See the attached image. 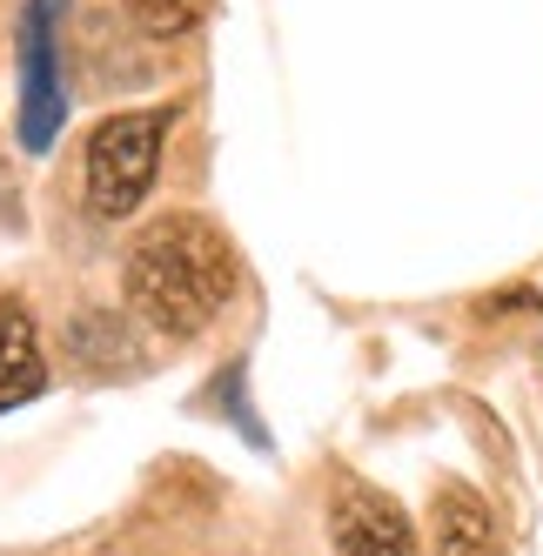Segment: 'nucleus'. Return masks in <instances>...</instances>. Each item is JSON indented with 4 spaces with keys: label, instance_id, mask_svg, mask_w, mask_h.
I'll use <instances>...</instances> for the list:
<instances>
[{
    "label": "nucleus",
    "instance_id": "obj_1",
    "mask_svg": "<svg viewBox=\"0 0 543 556\" xmlns=\"http://www.w3.org/2000/svg\"><path fill=\"white\" fill-rule=\"evenodd\" d=\"M236 282H242V262L228 249V235L202 215H168V222L141 228L128 242V262H122L128 308L148 329L181 336V342L202 336L228 308Z\"/></svg>",
    "mask_w": 543,
    "mask_h": 556
},
{
    "label": "nucleus",
    "instance_id": "obj_2",
    "mask_svg": "<svg viewBox=\"0 0 543 556\" xmlns=\"http://www.w3.org/2000/svg\"><path fill=\"white\" fill-rule=\"evenodd\" d=\"M175 128V108H128L108 114V122L88 135V208L101 222H128L154 175H162V148Z\"/></svg>",
    "mask_w": 543,
    "mask_h": 556
},
{
    "label": "nucleus",
    "instance_id": "obj_3",
    "mask_svg": "<svg viewBox=\"0 0 543 556\" xmlns=\"http://www.w3.org/2000/svg\"><path fill=\"white\" fill-rule=\"evenodd\" d=\"M61 8L67 0H27L21 8V148L48 154L67 114V88H61Z\"/></svg>",
    "mask_w": 543,
    "mask_h": 556
},
{
    "label": "nucleus",
    "instance_id": "obj_4",
    "mask_svg": "<svg viewBox=\"0 0 543 556\" xmlns=\"http://www.w3.org/2000/svg\"><path fill=\"white\" fill-rule=\"evenodd\" d=\"M329 543L336 556H416V530L396 509V496L356 483V476L329 496Z\"/></svg>",
    "mask_w": 543,
    "mask_h": 556
},
{
    "label": "nucleus",
    "instance_id": "obj_5",
    "mask_svg": "<svg viewBox=\"0 0 543 556\" xmlns=\"http://www.w3.org/2000/svg\"><path fill=\"white\" fill-rule=\"evenodd\" d=\"M48 389V355L41 336H34V315L27 302H0V409H21Z\"/></svg>",
    "mask_w": 543,
    "mask_h": 556
},
{
    "label": "nucleus",
    "instance_id": "obj_6",
    "mask_svg": "<svg viewBox=\"0 0 543 556\" xmlns=\"http://www.w3.org/2000/svg\"><path fill=\"white\" fill-rule=\"evenodd\" d=\"M437 556H496V523L477 490L450 483L437 496Z\"/></svg>",
    "mask_w": 543,
    "mask_h": 556
},
{
    "label": "nucleus",
    "instance_id": "obj_7",
    "mask_svg": "<svg viewBox=\"0 0 543 556\" xmlns=\"http://www.w3.org/2000/svg\"><path fill=\"white\" fill-rule=\"evenodd\" d=\"M67 342L81 349L94 369H122V363H141V355H135V342H128V329L114 323V315H74V323H67Z\"/></svg>",
    "mask_w": 543,
    "mask_h": 556
},
{
    "label": "nucleus",
    "instance_id": "obj_8",
    "mask_svg": "<svg viewBox=\"0 0 543 556\" xmlns=\"http://www.w3.org/2000/svg\"><path fill=\"white\" fill-rule=\"evenodd\" d=\"M202 14V0H128V21L148 34V41H175V34H188Z\"/></svg>",
    "mask_w": 543,
    "mask_h": 556
},
{
    "label": "nucleus",
    "instance_id": "obj_9",
    "mask_svg": "<svg viewBox=\"0 0 543 556\" xmlns=\"http://www.w3.org/2000/svg\"><path fill=\"white\" fill-rule=\"evenodd\" d=\"M0 202H8V175H0Z\"/></svg>",
    "mask_w": 543,
    "mask_h": 556
}]
</instances>
